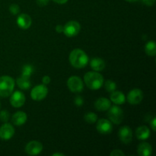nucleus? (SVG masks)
<instances>
[{
  "mask_svg": "<svg viewBox=\"0 0 156 156\" xmlns=\"http://www.w3.org/2000/svg\"><path fill=\"white\" fill-rule=\"evenodd\" d=\"M48 93V89L44 85H39L35 86L30 92L31 98L34 101H41L45 98Z\"/></svg>",
  "mask_w": 156,
  "mask_h": 156,
  "instance_id": "0eeeda50",
  "label": "nucleus"
},
{
  "mask_svg": "<svg viewBox=\"0 0 156 156\" xmlns=\"http://www.w3.org/2000/svg\"><path fill=\"white\" fill-rule=\"evenodd\" d=\"M98 131L101 134H109L112 132L113 126L111 121L106 119H101L97 123Z\"/></svg>",
  "mask_w": 156,
  "mask_h": 156,
  "instance_id": "9b49d317",
  "label": "nucleus"
},
{
  "mask_svg": "<svg viewBox=\"0 0 156 156\" xmlns=\"http://www.w3.org/2000/svg\"><path fill=\"white\" fill-rule=\"evenodd\" d=\"M108 118L115 124H120L123 120V112L120 108L117 106L110 107L108 109Z\"/></svg>",
  "mask_w": 156,
  "mask_h": 156,
  "instance_id": "20e7f679",
  "label": "nucleus"
},
{
  "mask_svg": "<svg viewBox=\"0 0 156 156\" xmlns=\"http://www.w3.org/2000/svg\"><path fill=\"white\" fill-rule=\"evenodd\" d=\"M9 120V113L7 111H2L0 112V120L4 123H7Z\"/></svg>",
  "mask_w": 156,
  "mask_h": 156,
  "instance_id": "a878e982",
  "label": "nucleus"
},
{
  "mask_svg": "<svg viewBox=\"0 0 156 156\" xmlns=\"http://www.w3.org/2000/svg\"><path fill=\"white\" fill-rule=\"evenodd\" d=\"M155 122H156V119H155V117H154V118L152 119V121L150 122L151 127H152V130H153V131H155V129H156V125H155Z\"/></svg>",
  "mask_w": 156,
  "mask_h": 156,
  "instance_id": "473e14b6",
  "label": "nucleus"
},
{
  "mask_svg": "<svg viewBox=\"0 0 156 156\" xmlns=\"http://www.w3.org/2000/svg\"><path fill=\"white\" fill-rule=\"evenodd\" d=\"M69 62L73 67L82 69L88 63V57L86 53L80 49H75L69 54Z\"/></svg>",
  "mask_w": 156,
  "mask_h": 156,
  "instance_id": "f257e3e1",
  "label": "nucleus"
},
{
  "mask_svg": "<svg viewBox=\"0 0 156 156\" xmlns=\"http://www.w3.org/2000/svg\"><path fill=\"white\" fill-rule=\"evenodd\" d=\"M69 89L74 93H79L83 90V82L79 76H72L67 81Z\"/></svg>",
  "mask_w": 156,
  "mask_h": 156,
  "instance_id": "423d86ee",
  "label": "nucleus"
},
{
  "mask_svg": "<svg viewBox=\"0 0 156 156\" xmlns=\"http://www.w3.org/2000/svg\"><path fill=\"white\" fill-rule=\"evenodd\" d=\"M11 94L10 103L14 108H20L24 105L25 102V96L21 91H16Z\"/></svg>",
  "mask_w": 156,
  "mask_h": 156,
  "instance_id": "9d476101",
  "label": "nucleus"
},
{
  "mask_svg": "<svg viewBox=\"0 0 156 156\" xmlns=\"http://www.w3.org/2000/svg\"><path fill=\"white\" fill-rule=\"evenodd\" d=\"M119 139L122 143L124 144H129L133 139V133L132 129L128 126H122L118 132Z\"/></svg>",
  "mask_w": 156,
  "mask_h": 156,
  "instance_id": "6e6552de",
  "label": "nucleus"
},
{
  "mask_svg": "<svg viewBox=\"0 0 156 156\" xmlns=\"http://www.w3.org/2000/svg\"><path fill=\"white\" fill-rule=\"evenodd\" d=\"M152 148L147 143H140L137 148V152L140 156H149L152 155Z\"/></svg>",
  "mask_w": 156,
  "mask_h": 156,
  "instance_id": "f3484780",
  "label": "nucleus"
},
{
  "mask_svg": "<svg viewBox=\"0 0 156 156\" xmlns=\"http://www.w3.org/2000/svg\"><path fill=\"white\" fill-rule=\"evenodd\" d=\"M12 123L15 126H21L24 124L27 120V114L23 111H18L15 113L12 117Z\"/></svg>",
  "mask_w": 156,
  "mask_h": 156,
  "instance_id": "2eb2a0df",
  "label": "nucleus"
},
{
  "mask_svg": "<svg viewBox=\"0 0 156 156\" xmlns=\"http://www.w3.org/2000/svg\"><path fill=\"white\" fill-rule=\"evenodd\" d=\"M43 149V146L40 142L31 141L27 144L25 147L26 153L30 155H37L41 153Z\"/></svg>",
  "mask_w": 156,
  "mask_h": 156,
  "instance_id": "f8f14e48",
  "label": "nucleus"
},
{
  "mask_svg": "<svg viewBox=\"0 0 156 156\" xmlns=\"http://www.w3.org/2000/svg\"><path fill=\"white\" fill-rule=\"evenodd\" d=\"M126 1L129 2H136L137 0H126Z\"/></svg>",
  "mask_w": 156,
  "mask_h": 156,
  "instance_id": "e433bc0d",
  "label": "nucleus"
},
{
  "mask_svg": "<svg viewBox=\"0 0 156 156\" xmlns=\"http://www.w3.org/2000/svg\"><path fill=\"white\" fill-rule=\"evenodd\" d=\"M136 136L140 140H147L150 136V130L146 126H141L136 130Z\"/></svg>",
  "mask_w": 156,
  "mask_h": 156,
  "instance_id": "a211bd4d",
  "label": "nucleus"
},
{
  "mask_svg": "<svg viewBox=\"0 0 156 156\" xmlns=\"http://www.w3.org/2000/svg\"><path fill=\"white\" fill-rule=\"evenodd\" d=\"M120 155H124V153H123L121 150H119V149H115V150L112 151V152H111V156H120Z\"/></svg>",
  "mask_w": 156,
  "mask_h": 156,
  "instance_id": "c85d7f7f",
  "label": "nucleus"
},
{
  "mask_svg": "<svg viewBox=\"0 0 156 156\" xmlns=\"http://www.w3.org/2000/svg\"><path fill=\"white\" fill-rule=\"evenodd\" d=\"M143 98V91L138 88H134L129 92L127 95V101L131 105H138Z\"/></svg>",
  "mask_w": 156,
  "mask_h": 156,
  "instance_id": "1a4fd4ad",
  "label": "nucleus"
},
{
  "mask_svg": "<svg viewBox=\"0 0 156 156\" xmlns=\"http://www.w3.org/2000/svg\"><path fill=\"white\" fill-rule=\"evenodd\" d=\"M145 51L146 54L150 56L156 55V44L154 41H149L145 47Z\"/></svg>",
  "mask_w": 156,
  "mask_h": 156,
  "instance_id": "4be33fe9",
  "label": "nucleus"
},
{
  "mask_svg": "<svg viewBox=\"0 0 156 156\" xmlns=\"http://www.w3.org/2000/svg\"><path fill=\"white\" fill-rule=\"evenodd\" d=\"M143 3L148 6H152L155 4V0H143Z\"/></svg>",
  "mask_w": 156,
  "mask_h": 156,
  "instance_id": "c756f323",
  "label": "nucleus"
},
{
  "mask_svg": "<svg viewBox=\"0 0 156 156\" xmlns=\"http://www.w3.org/2000/svg\"><path fill=\"white\" fill-rule=\"evenodd\" d=\"M94 105L98 111H108L111 107V101L105 98H100L96 101Z\"/></svg>",
  "mask_w": 156,
  "mask_h": 156,
  "instance_id": "dca6fc26",
  "label": "nucleus"
},
{
  "mask_svg": "<svg viewBox=\"0 0 156 156\" xmlns=\"http://www.w3.org/2000/svg\"><path fill=\"white\" fill-rule=\"evenodd\" d=\"M111 100L116 105H123L125 102V95L121 91H114L111 95Z\"/></svg>",
  "mask_w": 156,
  "mask_h": 156,
  "instance_id": "aec40b11",
  "label": "nucleus"
},
{
  "mask_svg": "<svg viewBox=\"0 0 156 156\" xmlns=\"http://www.w3.org/2000/svg\"><path fill=\"white\" fill-rule=\"evenodd\" d=\"M49 2H50V0H37V5L41 6V7L47 5Z\"/></svg>",
  "mask_w": 156,
  "mask_h": 156,
  "instance_id": "cd10ccee",
  "label": "nucleus"
},
{
  "mask_svg": "<svg viewBox=\"0 0 156 156\" xmlns=\"http://www.w3.org/2000/svg\"><path fill=\"white\" fill-rule=\"evenodd\" d=\"M80 24L76 21H68L65 26H63V33L69 37L76 36L80 31Z\"/></svg>",
  "mask_w": 156,
  "mask_h": 156,
  "instance_id": "39448f33",
  "label": "nucleus"
},
{
  "mask_svg": "<svg viewBox=\"0 0 156 156\" xmlns=\"http://www.w3.org/2000/svg\"><path fill=\"white\" fill-rule=\"evenodd\" d=\"M87 87L91 90H98L104 83L103 76L97 72H89L84 76Z\"/></svg>",
  "mask_w": 156,
  "mask_h": 156,
  "instance_id": "f03ea898",
  "label": "nucleus"
},
{
  "mask_svg": "<svg viewBox=\"0 0 156 156\" xmlns=\"http://www.w3.org/2000/svg\"><path fill=\"white\" fill-rule=\"evenodd\" d=\"M53 156H56V155H61V156H63L64 155H63V154H62V153H54V154H53Z\"/></svg>",
  "mask_w": 156,
  "mask_h": 156,
  "instance_id": "c9c22d12",
  "label": "nucleus"
},
{
  "mask_svg": "<svg viewBox=\"0 0 156 156\" xmlns=\"http://www.w3.org/2000/svg\"><path fill=\"white\" fill-rule=\"evenodd\" d=\"M17 24L21 29H27L31 25V18L27 14H21L17 18Z\"/></svg>",
  "mask_w": 156,
  "mask_h": 156,
  "instance_id": "4468645a",
  "label": "nucleus"
},
{
  "mask_svg": "<svg viewBox=\"0 0 156 156\" xmlns=\"http://www.w3.org/2000/svg\"><path fill=\"white\" fill-rule=\"evenodd\" d=\"M17 85L22 90H27L30 87V81L29 79V77L24 76L21 75L19 78L17 79Z\"/></svg>",
  "mask_w": 156,
  "mask_h": 156,
  "instance_id": "412c9836",
  "label": "nucleus"
},
{
  "mask_svg": "<svg viewBox=\"0 0 156 156\" xmlns=\"http://www.w3.org/2000/svg\"><path fill=\"white\" fill-rule=\"evenodd\" d=\"M75 103H76V105H78V106H81V105L83 104V100H82V98L81 97H77L76 98Z\"/></svg>",
  "mask_w": 156,
  "mask_h": 156,
  "instance_id": "7c9ffc66",
  "label": "nucleus"
},
{
  "mask_svg": "<svg viewBox=\"0 0 156 156\" xmlns=\"http://www.w3.org/2000/svg\"><path fill=\"white\" fill-rule=\"evenodd\" d=\"M15 134V129L10 123H4L0 127V138L3 140H9Z\"/></svg>",
  "mask_w": 156,
  "mask_h": 156,
  "instance_id": "ddd939ff",
  "label": "nucleus"
},
{
  "mask_svg": "<svg viewBox=\"0 0 156 156\" xmlns=\"http://www.w3.org/2000/svg\"><path fill=\"white\" fill-rule=\"evenodd\" d=\"M9 11H10L11 13L13 14V15H17V14L20 12V8L18 5L12 4L11 5L10 7H9Z\"/></svg>",
  "mask_w": 156,
  "mask_h": 156,
  "instance_id": "bb28decb",
  "label": "nucleus"
},
{
  "mask_svg": "<svg viewBox=\"0 0 156 156\" xmlns=\"http://www.w3.org/2000/svg\"><path fill=\"white\" fill-rule=\"evenodd\" d=\"M105 89L108 92H113L114 91H115V89L117 88V85L114 82L111 80H108L105 82Z\"/></svg>",
  "mask_w": 156,
  "mask_h": 156,
  "instance_id": "b1692460",
  "label": "nucleus"
},
{
  "mask_svg": "<svg viewBox=\"0 0 156 156\" xmlns=\"http://www.w3.org/2000/svg\"><path fill=\"white\" fill-rule=\"evenodd\" d=\"M91 69L95 72L102 71L105 68V62L101 58H93L90 61Z\"/></svg>",
  "mask_w": 156,
  "mask_h": 156,
  "instance_id": "6ab92c4d",
  "label": "nucleus"
},
{
  "mask_svg": "<svg viewBox=\"0 0 156 156\" xmlns=\"http://www.w3.org/2000/svg\"><path fill=\"white\" fill-rule=\"evenodd\" d=\"M56 30L58 33H62V32H63V26L57 25L56 27Z\"/></svg>",
  "mask_w": 156,
  "mask_h": 156,
  "instance_id": "72a5a7b5",
  "label": "nucleus"
},
{
  "mask_svg": "<svg viewBox=\"0 0 156 156\" xmlns=\"http://www.w3.org/2000/svg\"><path fill=\"white\" fill-rule=\"evenodd\" d=\"M42 82L44 85H48V84L50 82V78L48 76H44L42 79Z\"/></svg>",
  "mask_w": 156,
  "mask_h": 156,
  "instance_id": "2f4dec72",
  "label": "nucleus"
},
{
  "mask_svg": "<svg viewBox=\"0 0 156 156\" xmlns=\"http://www.w3.org/2000/svg\"><path fill=\"white\" fill-rule=\"evenodd\" d=\"M15 88V80L9 76H3L0 77V96L9 97Z\"/></svg>",
  "mask_w": 156,
  "mask_h": 156,
  "instance_id": "7ed1b4c3",
  "label": "nucleus"
},
{
  "mask_svg": "<svg viewBox=\"0 0 156 156\" xmlns=\"http://www.w3.org/2000/svg\"><path fill=\"white\" fill-rule=\"evenodd\" d=\"M34 68L30 65H25L23 66L22 69V76H27L30 78V75L33 73Z\"/></svg>",
  "mask_w": 156,
  "mask_h": 156,
  "instance_id": "393cba45",
  "label": "nucleus"
},
{
  "mask_svg": "<svg viewBox=\"0 0 156 156\" xmlns=\"http://www.w3.org/2000/svg\"><path fill=\"white\" fill-rule=\"evenodd\" d=\"M84 119H85V120L87 122V123H94L97 121L98 117L94 113L88 112L85 114V116H84Z\"/></svg>",
  "mask_w": 156,
  "mask_h": 156,
  "instance_id": "5701e85b",
  "label": "nucleus"
},
{
  "mask_svg": "<svg viewBox=\"0 0 156 156\" xmlns=\"http://www.w3.org/2000/svg\"><path fill=\"white\" fill-rule=\"evenodd\" d=\"M55 2L58 3V4H65L66 2H68V0H53Z\"/></svg>",
  "mask_w": 156,
  "mask_h": 156,
  "instance_id": "f704fd0d",
  "label": "nucleus"
}]
</instances>
